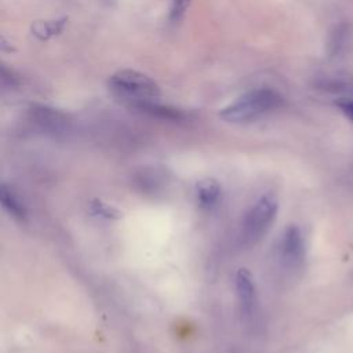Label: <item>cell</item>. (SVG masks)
Returning <instances> with one entry per match:
<instances>
[{
  "mask_svg": "<svg viewBox=\"0 0 353 353\" xmlns=\"http://www.w3.org/2000/svg\"><path fill=\"white\" fill-rule=\"evenodd\" d=\"M279 210L277 199L270 194H262L252 207L247 211L241 234L245 243H256L262 239V236L269 230L270 225L273 223Z\"/></svg>",
  "mask_w": 353,
  "mask_h": 353,
  "instance_id": "obj_3",
  "label": "cell"
},
{
  "mask_svg": "<svg viewBox=\"0 0 353 353\" xmlns=\"http://www.w3.org/2000/svg\"><path fill=\"white\" fill-rule=\"evenodd\" d=\"M234 285L237 299L244 314H251L256 302V288L252 279V274L248 269L240 268L234 276Z\"/></svg>",
  "mask_w": 353,
  "mask_h": 353,
  "instance_id": "obj_6",
  "label": "cell"
},
{
  "mask_svg": "<svg viewBox=\"0 0 353 353\" xmlns=\"http://www.w3.org/2000/svg\"><path fill=\"white\" fill-rule=\"evenodd\" d=\"M172 1H174L172 12H174V14H181V12L185 10V7H186V4H188L189 0H172Z\"/></svg>",
  "mask_w": 353,
  "mask_h": 353,
  "instance_id": "obj_12",
  "label": "cell"
},
{
  "mask_svg": "<svg viewBox=\"0 0 353 353\" xmlns=\"http://www.w3.org/2000/svg\"><path fill=\"white\" fill-rule=\"evenodd\" d=\"M221 193H222L221 185L218 183V181L212 178L203 179L196 185L197 203L200 208L205 211H211L218 205L221 200Z\"/></svg>",
  "mask_w": 353,
  "mask_h": 353,
  "instance_id": "obj_7",
  "label": "cell"
},
{
  "mask_svg": "<svg viewBox=\"0 0 353 353\" xmlns=\"http://www.w3.org/2000/svg\"><path fill=\"white\" fill-rule=\"evenodd\" d=\"M62 22H39L34 25L33 32L41 39H47L62 30Z\"/></svg>",
  "mask_w": 353,
  "mask_h": 353,
  "instance_id": "obj_10",
  "label": "cell"
},
{
  "mask_svg": "<svg viewBox=\"0 0 353 353\" xmlns=\"http://www.w3.org/2000/svg\"><path fill=\"white\" fill-rule=\"evenodd\" d=\"M0 200H1V205L3 208L12 215L17 219H25L26 218V208L25 205L21 203V200L14 194V192L11 189H8L6 185L1 186L0 190Z\"/></svg>",
  "mask_w": 353,
  "mask_h": 353,
  "instance_id": "obj_9",
  "label": "cell"
},
{
  "mask_svg": "<svg viewBox=\"0 0 353 353\" xmlns=\"http://www.w3.org/2000/svg\"><path fill=\"white\" fill-rule=\"evenodd\" d=\"M352 39V26L349 23H341L334 28L328 37L327 50L330 57H338L349 46Z\"/></svg>",
  "mask_w": 353,
  "mask_h": 353,
  "instance_id": "obj_8",
  "label": "cell"
},
{
  "mask_svg": "<svg viewBox=\"0 0 353 353\" xmlns=\"http://www.w3.org/2000/svg\"><path fill=\"white\" fill-rule=\"evenodd\" d=\"M109 88L117 98L127 102L131 108L157 101L160 95V88L154 80L131 69L119 70L112 74L109 79Z\"/></svg>",
  "mask_w": 353,
  "mask_h": 353,
  "instance_id": "obj_2",
  "label": "cell"
},
{
  "mask_svg": "<svg viewBox=\"0 0 353 353\" xmlns=\"http://www.w3.org/2000/svg\"><path fill=\"white\" fill-rule=\"evenodd\" d=\"M29 117L37 127L50 132H65L70 127V120L65 113L48 106H33Z\"/></svg>",
  "mask_w": 353,
  "mask_h": 353,
  "instance_id": "obj_5",
  "label": "cell"
},
{
  "mask_svg": "<svg viewBox=\"0 0 353 353\" xmlns=\"http://www.w3.org/2000/svg\"><path fill=\"white\" fill-rule=\"evenodd\" d=\"M283 97L272 88H255L225 106L219 116L228 123H250L279 109Z\"/></svg>",
  "mask_w": 353,
  "mask_h": 353,
  "instance_id": "obj_1",
  "label": "cell"
},
{
  "mask_svg": "<svg viewBox=\"0 0 353 353\" xmlns=\"http://www.w3.org/2000/svg\"><path fill=\"white\" fill-rule=\"evenodd\" d=\"M336 105L350 120H353V99H339Z\"/></svg>",
  "mask_w": 353,
  "mask_h": 353,
  "instance_id": "obj_11",
  "label": "cell"
},
{
  "mask_svg": "<svg viewBox=\"0 0 353 353\" xmlns=\"http://www.w3.org/2000/svg\"><path fill=\"white\" fill-rule=\"evenodd\" d=\"M280 255L283 263L290 269L299 268L305 261V240L296 225H290L281 237Z\"/></svg>",
  "mask_w": 353,
  "mask_h": 353,
  "instance_id": "obj_4",
  "label": "cell"
}]
</instances>
